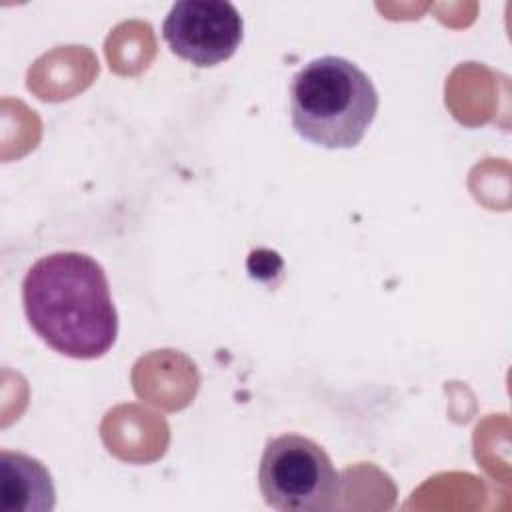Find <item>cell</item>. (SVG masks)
Here are the masks:
<instances>
[{"label":"cell","mask_w":512,"mask_h":512,"mask_svg":"<svg viewBox=\"0 0 512 512\" xmlns=\"http://www.w3.org/2000/svg\"><path fill=\"white\" fill-rule=\"evenodd\" d=\"M376 110L378 92L370 76L346 58H314L292 76V126L312 144L322 148L356 146Z\"/></svg>","instance_id":"cell-2"},{"label":"cell","mask_w":512,"mask_h":512,"mask_svg":"<svg viewBox=\"0 0 512 512\" xmlns=\"http://www.w3.org/2000/svg\"><path fill=\"white\" fill-rule=\"evenodd\" d=\"M242 34V16L228 0H180L162 24L170 50L198 68L228 60L240 46Z\"/></svg>","instance_id":"cell-4"},{"label":"cell","mask_w":512,"mask_h":512,"mask_svg":"<svg viewBox=\"0 0 512 512\" xmlns=\"http://www.w3.org/2000/svg\"><path fill=\"white\" fill-rule=\"evenodd\" d=\"M258 484L264 502L280 512L330 510L340 490L338 472L326 450L300 434H282L266 442Z\"/></svg>","instance_id":"cell-3"},{"label":"cell","mask_w":512,"mask_h":512,"mask_svg":"<svg viewBox=\"0 0 512 512\" xmlns=\"http://www.w3.org/2000/svg\"><path fill=\"white\" fill-rule=\"evenodd\" d=\"M56 490L46 466L24 454L0 452V512H50Z\"/></svg>","instance_id":"cell-5"},{"label":"cell","mask_w":512,"mask_h":512,"mask_svg":"<svg viewBox=\"0 0 512 512\" xmlns=\"http://www.w3.org/2000/svg\"><path fill=\"white\" fill-rule=\"evenodd\" d=\"M32 330L56 352L92 360L118 336V314L102 266L82 252H52L36 260L22 282Z\"/></svg>","instance_id":"cell-1"}]
</instances>
